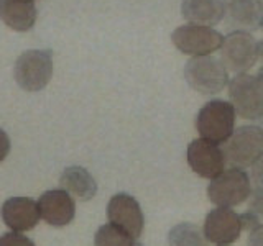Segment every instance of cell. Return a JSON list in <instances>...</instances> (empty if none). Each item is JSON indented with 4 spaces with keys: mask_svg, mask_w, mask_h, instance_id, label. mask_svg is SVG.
Returning a JSON list of instances; mask_svg holds the SVG:
<instances>
[{
    "mask_svg": "<svg viewBox=\"0 0 263 246\" xmlns=\"http://www.w3.org/2000/svg\"><path fill=\"white\" fill-rule=\"evenodd\" d=\"M237 113L232 104L222 98L205 102L196 117V130L201 138L216 145H224L235 130Z\"/></svg>",
    "mask_w": 263,
    "mask_h": 246,
    "instance_id": "cell-1",
    "label": "cell"
},
{
    "mask_svg": "<svg viewBox=\"0 0 263 246\" xmlns=\"http://www.w3.org/2000/svg\"><path fill=\"white\" fill-rule=\"evenodd\" d=\"M184 79L196 92L202 95H216L229 84V71L217 57L196 56L184 66Z\"/></svg>",
    "mask_w": 263,
    "mask_h": 246,
    "instance_id": "cell-2",
    "label": "cell"
},
{
    "mask_svg": "<svg viewBox=\"0 0 263 246\" xmlns=\"http://www.w3.org/2000/svg\"><path fill=\"white\" fill-rule=\"evenodd\" d=\"M13 76L16 84L28 92L45 89L53 76V53L49 49H30L16 57Z\"/></svg>",
    "mask_w": 263,
    "mask_h": 246,
    "instance_id": "cell-3",
    "label": "cell"
},
{
    "mask_svg": "<svg viewBox=\"0 0 263 246\" xmlns=\"http://www.w3.org/2000/svg\"><path fill=\"white\" fill-rule=\"evenodd\" d=\"M226 162L232 168H252L263 153V128L258 125H242L222 145Z\"/></svg>",
    "mask_w": 263,
    "mask_h": 246,
    "instance_id": "cell-4",
    "label": "cell"
},
{
    "mask_svg": "<svg viewBox=\"0 0 263 246\" xmlns=\"http://www.w3.org/2000/svg\"><path fill=\"white\" fill-rule=\"evenodd\" d=\"M252 194L250 176L243 169L230 168L211 180L208 187L209 200L216 207L232 209L249 200Z\"/></svg>",
    "mask_w": 263,
    "mask_h": 246,
    "instance_id": "cell-5",
    "label": "cell"
},
{
    "mask_svg": "<svg viewBox=\"0 0 263 246\" xmlns=\"http://www.w3.org/2000/svg\"><path fill=\"white\" fill-rule=\"evenodd\" d=\"M227 86L230 104L238 117L250 121L263 118V84L257 76L237 74Z\"/></svg>",
    "mask_w": 263,
    "mask_h": 246,
    "instance_id": "cell-6",
    "label": "cell"
},
{
    "mask_svg": "<svg viewBox=\"0 0 263 246\" xmlns=\"http://www.w3.org/2000/svg\"><path fill=\"white\" fill-rule=\"evenodd\" d=\"M219 51L226 69L235 74H247L260 59L258 41L249 31H230Z\"/></svg>",
    "mask_w": 263,
    "mask_h": 246,
    "instance_id": "cell-7",
    "label": "cell"
},
{
    "mask_svg": "<svg viewBox=\"0 0 263 246\" xmlns=\"http://www.w3.org/2000/svg\"><path fill=\"white\" fill-rule=\"evenodd\" d=\"M173 45L181 53L196 56H211L214 51H219L224 36L217 30L201 25H183L178 27L171 35Z\"/></svg>",
    "mask_w": 263,
    "mask_h": 246,
    "instance_id": "cell-8",
    "label": "cell"
},
{
    "mask_svg": "<svg viewBox=\"0 0 263 246\" xmlns=\"http://www.w3.org/2000/svg\"><path fill=\"white\" fill-rule=\"evenodd\" d=\"M186 158L189 168L199 177L216 179L226 171V156L222 146L204 138H196L187 145Z\"/></svg>",
    "mask_w": 263,
    "mask_h": 246,
    "instance_id": "cell-9",
    "label": "cell"
},
{
    "mask_svg": "<svg viewBox=\"0 0 263 246\" xmlns=\"http://www.w3.org/2000/svg\"><path fill=\"white\" fill-rule=\"evenodd\" d=\"M243 230L240 213L227 207H216L205 215L202 233L205 240L217 246L235 243Z\"/></svg>",
    "mask_w": 263,
    "mask_h": 246,
    "instance_id": "cell-10",
    "label": "cell"
},
{
    "mask_svg": "<svg viewBox=\"0 0 263 246\" xmlns=\"http://www.w3.org/2000/svg\"><path fill=\"white\" fill-rule=\"evenodd\" d=\"M107 218L109 223L122 228L134 238L142 236L145 228V215L138 200L130 194H115L107 203Z\"/></svg>",
    "mask_w": 263,
    "mask_h": 246,
    "instance_id": "cell-11",
    "label": "cell"
},
{
    "mask_svg": "<svg viewBox=\"0 0 263 246\" xmlns=\"http://www.w3.org/2000/svg\"><path fill=\"white\" fill-rule=\"evenodd\" d=\"M40 215L48 225L64 227L72 221L76 215V203L72 197L63 189H51L40 195L38 199Z\"/></svg>",
    "mask_w": 263,
    "mask_h": 246,
    "instance_id": "cell-12",
    "label": "cell"
},
{
    "mask_svg": "<svg viewBox=\"0 0 263 246\" xmlns=\"http://www.w3.org/2000/svg\"><path fill=\"white\" fill-rule=\"evenodd\" d=\"M4 223L12 232L22 233L35 228L41 218L38 203L28 197H10L7 199L0 210Z\"/></svg>",
    "mask_w": 263,
    "mask_h": 246,
    "instance_id": "cell-13",
    "label": "cell"
},
{
    "mask_svg": "<svg viewBox=\"0 0 263 246\" xmlns=\"http://www.w3.org/2000/svg\"><path fill=\"white\" fill-rule=\"evenodd\" d=\"M224 18L229 28L235 31H255L261 27L263 5L258 0H222Z\"/></svg>",
    "mask_w": 263,
    "mask_h": 246,
    "instance_id": "cell-14",
    "label": "cell"
},
{
    "mask_svg": "<svg viewBox=\"0 0 263 246\" xmlns=\"http://www.w3.org/2000/svg\"><path fill=\"white\" fill-rule=\"evenodd\" d=\"M181 15L189 25L214 27L224 20V2L222 0H183Z\"/></svg>",
    "mask_w": 263,
    "mask_h": 246,
    "instance_id": "cell-15",
    "label": "cell"
},
{
    "mask_svg": "<svg viewBox=\"0 0 263 246\" xmlns=\"http://www.w3.org/2000/svg\"><path fill=\"white\" fill-rule=\"evenodd\" d=\"M0 18L15 31H28L36 22L33 0H0Z\"/></svg>",
    "mask_w": 263,
    "mask_h": 246,
    "instance_id": "cell-16",
    "label": "cell"
},
{
    "mask_svg": "<svg viewBox=\"0 0 263 246\" xmlns=\"http://www.w3.org/2000/svg\"><path fill=\"white\" fill-rule=\"evenodd\" d=\"M60 186L63 191L68 192L71 197L87 202L94 199L97 194V182L92 174L81 166H71L63 171L60 177Z\"/></svg>",
    "mask_w": 263,
    "mask_h": 246,
    "instance_id": "cell-17",
    "label": "cell"
},
{
    "mask_svg": "<svg viewBox=\"0 0 263 246\" xmlns=\"http://www.w3.org/2000/svg\"><path fill=\"white\" fill-rule=\"evenodd\" d=\"M170 246H208L202 230L194 223H178L168 233Z\"/></svg>",
    "mask_w": 263,
    "mask_h": 246,
    "instance_id": "cell-18",
    "label": "cell"
},
{
    "mask_svg": "<svg viewBox=\"0 0 263 246\" xmlns=\"http://www.w3.org/2000/svg\"><path fill=\"white\" fill-rule=\"evenodd\" d=\"M94 246H142L137 238L112 223L99 227L94 236Z\"/></svg>",
    "mask_w": 263,
    "mask_h": 246,
    "instance_id": "cell-19",
    "label": "cell"
},
{
    "mask_svg": "<svg viewBox=\"0 0 263 246\" xmlns=\"http://www.w3.org/2000/svg\"><path fill=\"white\" fill-rule=\"evenodd\" d=\"M247 213L261 223L263 221V187H255L249 197V209Z\"/></svg>",
    "mask_w": 263,
    "mask_h": 246,
    "instance_id": "cell-20",
    "label": "cell"
},
{
    "mask_svg": "<svg viewBox=\"0 0 263 246\" xmlns=\"http://www.w3.org/2000/svg\"><path fill=\"white\" fill-rule=\"evenodd\" d=\"M0 246H35V243L22 233L10 232L0 236Z\"/></svg>",
    "mask_w": 263,
    "mask_h": 246,
    "instance_id": "cell-21",
    "label": "cell"
},
{
    "mask_svg": "<svg viewBox=\"0 0 263 246\" xmlns=\"http://www.w3.org/2000/svg\"><path fill=\"white\" fill-rule=\"evenodd\" d=\"M250 174H252L253 182L257 184V187H263V153L260 154V158L253 162Z\"/></svg>",
    "mask_w": 263,
    "mask_h": 246,
    "instance_id": "cell-22",
    "label": "cell"
},
{
    "mask_svg": "<svg viewBox=\"0 0 263 246\" xmlns=\"http://www.w3.org/2000/svg\"><path fill=\"white\" fill-rule=\"evenodd\" d=\"M247 246H263V223L257 225L253 230H250Z\"/></svg>",
    "mask_w": 263,
    "mask_h": 246,
    "instance_id": "cell-23",
    "label": "cell"
},
{
    "mask_svg": "<svg viewBox=\"0 0 263 246\" xmlns=\"http://www.w3.org/2000/svg\"><path fill=\"white\" fill-rule=\"evenodd\" d=\"M8 153H10V138L0 128V162L7 158Z\"/></svg>",
    "mask_w": 263,
    "mask_h": 246,
    "instance_id": "cell-24",
    "label": "cell"
},
{
    "mask_svg": "<svg viewBox=\"0 0 263 246\" xmlns=\"http://www.w3.org/2000/svg\"><path fill=\"white\" fill-rule=\"evenodd\" d=\"M258 54H260V59H261V66H260V69H258L257 77L261 80V84H263V39L258 43Z\"/></svg>",
    "mask_w": 263,
    "mask_h": 246,
    "instance_id": "cell-25",
    "label": "cell"
},
{
    "mask_svg": "<svg viewBox=\"0 0 263 246\" xmlns=\"http://www.w3.org/2000/svg\"><path fill=\"white\" fill-rule=\"evenodd\" d=\"M260 28H261V30H263V20H261V27H260Z\"/></svg>",
    "mask_w": 263,
    "mask_h": 246,
    "instance_id": "cell-26",
    "label": "cell"
},
{
    "mask_svg": "<svg viewBox=\"0 0 263 246\" xmlns=\"http://www.w3.org/2000/svg\"><path fill=\"white\" fill-rule=\"evenodd\" d=\"M258 2H260V4H261V5H263V0H258Z\"/></svg>",
    "mask_w": 263,
    "mask_h": 246,
    "instance_id": "cell-27",
    "label": "cell"
}]
</instances>
